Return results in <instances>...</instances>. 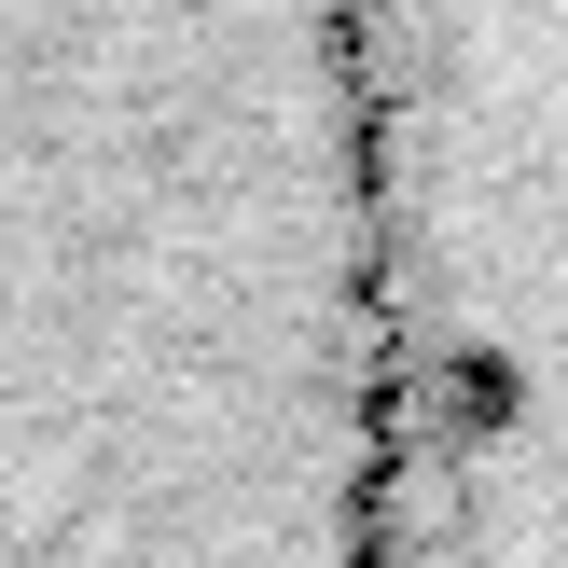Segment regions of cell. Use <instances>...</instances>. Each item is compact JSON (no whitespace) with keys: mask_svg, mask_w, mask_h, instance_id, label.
<instances>
[{"mask_svg":"<svg viewBox=\"0 0 568 568\" xmlns=\"http://www.w3.org/2000/svg\"><path fill=\"white\" fill-rule=\"evenodd\" d=\"M388 568H568V0H361Z\"/></svg>","mask_w":568,"mask_h":568,"instance_id":"7a4b0ae2","label":"cell"},{"mask_svg":"<svg viewBox=\"0 0 568 568\" xmlns=\"http://www.w3.org/2000/svg\"><path fill=\"white\" fill-rule=\"evenodd\" d=\"M361 0H0V568H388Z\"/></svg>","mask_w":568,"mask_h":568,"instance_id":"6da1fadb","label":"cell"}]
</instances>
